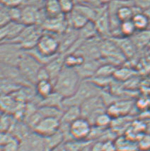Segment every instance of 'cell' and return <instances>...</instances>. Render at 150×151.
<instances>
[{
	"instance_id": "obj_1",
	"label": "cell",
	"mask_w": 150,
	"mask_h": 151,
	"mask_svg": "<svg viewBox=\"0 0 150 151\" xmlns=\"http://www.w3.org/2000/svg\"><path fill=\"white\" fill-rule=\"evenodd\" d=\"M81 81V77L75 68L65 66L54 82V88L64 99L74 95Z\"/></svg>"
},
{
	"instance_id": "obj_2",
	"label": "cell",
	"mask_w": 150,
	"mask_h": 151,
	"mask_svg": "<svg viewBox=\"0 0 150 151\" xmlns=\"http://www.w3.org/2000/svg\"><path fill=\"white\" fill-rule=\"evenodd\" d=\"M101 89L89 79L81 80L79 87L74 95L64 99L63 111L71 106H80L86 100L94 96L101 95Z\"/></svg>"
},
{
	"instance_id": "obj_3",
	"label": "cell",
	"mask_w": 150,
	"mask_h": 151,
	"mask_svg": "<svg viewBox=\"0 0 150 151\" xmlns=\"http://www.w3.org/2000/svg\"><path fill=\"white\" fill-rule=\"evenodd\" d=\"M43 66V65H42L38 60L25 50L18 65V68L24 78L26 79L29 83L34 86L37 82L38 74Z\"/></svg>"
},
{
	"instance_id": "obj_4",
	"label": "cell",
	"mask_w": 150,
	"mask_h": 151,
	"mask_svg": "<svg viewBox=\"0 0 150 151\" xmlns=\"http://www.w3.org/2000/svg\"><path fill=\"white\" fill-rule=\"evenodd\" d=\"M24 50L20 45L13 42H2L0 47L1 64L18 66Z\"/></svg>"
},
{
	"instance_id": "obj_5",
	"label": "cell",
	"mask_w": 150,
	"mask_h": 151,
	"mask_svg": "<svg viewBox=\"0 0 150 151\" xmlns=\"http://www.w3.org/2000/svg\"><path fill=\"white\" fill-rule=\"evenodd\" d=\"M38 51L48 58H54L60 54L59 38L53 35V33H44L40 38L36 46Z\"/></svg>"
},
{
	"instance_id": "obj_6",
	"label": "cell",
	"mask_w": 150,
	"mask_h": 151,
	"mask_svg": "<svg viewBox=\"0 0 150 151\" xmlns=\"http://www.w3.org/2000/svg\"><path fill=\"white\" fill-rule=\"evenodd\" d=\"M60 119L56 117H43L35 126L34 131L39 136L48 137L55 133L60 129Z\"/></svg>"
},
{
	"instance_id": "obj_7",
	"label": "cell",
	"mask_w": 150,
	"mask_h": 151,
	"mask_svg": "<svg viewBox=\"0 0 150 151\" xmlns=\"http://www.w3.org/2000/svg\"><path fill=\"white\" fill-rule=\"evenodd\" d=\"M94 22L100 36H111V21L108 4H102L98 6L96 18Z\"/></svg>"
},
{
	"instance_id": "obj_8",
	"label": "cell",
	"mask_w": 150,
	"mask_h": 151,
	"mask_svg": "<svg viewBox=\"0 0 150 151\" xmlns=\"http://www.w3.org/2000/svg\"><path fill=\"white\" fill-rule=\"evenodd\" d=\"M92 125L86 118L80 117L69 125V134L77 140L88 138L91 131Z\"/></svg>"
},
{
	"instance_id": "obj_9",
	"label": "cell",
	"mask_w": 150,
	"mask_h": 151,
	"mask_svg": "<svg viewBox=\"0 0 150 151\" xmlns=\"http://www.w3.org/2000/svg\"><path fill=\"white\" fill-rule=\"evenodd\" d=\"M25 25L19 22H11L1 26L0 38L2 42H12L17 38L20 33L25 28Z\"/></svg>"
},
{
	"instance_id": "obj_10",
	"label": "cell",
	"mask_w": 150,
	"mask_h": 151,
	"mask_svg": "<svg viewBox=\"0 0 150 151\" xmlns=\"http://www.w3.org/2000/svg\"><path fill=\"white\" fill-rule=\"evenodd\" d=\"M101 59H86L81 65L75 69L79 73L81 80L91 79L95 76L99 67L101 65Z\"/></svg>"
},
{
	"instance_id": "obj_11",
	"label": "cell",
	"mask_w": 150,
	"mask_h": 151,
	"mask_svg": "<svg viewBox=\"0 0 150 151\" xmlns=\"http://www.w3.org/2000/svg\"><path fill=\"white\" fill-rule=\"evenodd\" d=\"M64 57H65L64 54H58L56 57L54 58L51 61L45 65L50 75V80L53 82V84L64 67Z\"/></svg>"
},
{
	"instance_id": "obj_12",
	"label": "cell",
	"mask_w": 150,
	"mask_h": 151,
	"mask_svg": "<svg viewBox=\"0 0 150 151\" xmlns=\"http://www.w3.org/2000/svg\"><path fill=\"white\" fill-rule=\"evenodd\" d=\"M112 39L116 42L125 57L130 58L135 55L136 49L137 48L131 38L117 37V38H112Z\"/></svg>"
},
{
	"instance_id": "obj_13",
	"label": "cell",
	"mask_w": 150,
	"mask_h": 151,
	"mask_svg": "<svg viewBox=\"0 0 150 151\" xmlns=\"http://www.w3.org/2000/svg\"><path fill=\"white\" fill-rule=\"evenodd\" d=\"M132 108V103L128 100L116 101L110 105L108 113L112 117H120L125 115Z\"/></svg>"
},
{
	"instance_id": "obj_14",
	"label": "cell",
	"mask_w": 150,
	"mask_h": 151,
	"mask_svg": "<svg viewBox=\"0 0 150 151\" xmlns=\"http://www.w3.org/2000/svg\"><path fill=\"white\" fill-rule=\"evenodd\" d=\"M67 16L69 17V19H67L68 26L76 30H80L89 22L85 16L75 9Z\"/></svg>"
},
{
	"instance_id": "obj_15",
	"label": "cell",
	"mask_w": 150,
	"mask_h": 151,
	"mask_svg": "<svg viewBox=\"0 0 150 151\" xmlns=\"http://www.w3.org/2000/svg\"><path fill=\"white\" fill-rule=\"evenodd\" d=\"M80 117H82L80 106H71L64 109L60 121L62 124L70 125L71 123Z\"/></svg>"
},
{
	"instance_id": "obj_16",
	"label": "cell",
	"mask_w": 150,
	"mask_h": 151,
	"mask_svg": "<svg viewBox=\"0 0 150 151\" xmlns=\"http://www.w3.org/2000/svg\"><path fill=\"white\" fill-rule=\"evenodd\" d=\"M36 94L41 99H44L55 92L54 84L51 80H41L38 81L35 85Z\"/></svg>"
},
{
	"instance_id": "obj_17",
	"label": "cell",
	"mask_w": 150,
	"mask_h": 151,
	"mask_svg": "<svg viewBox=\"0 0 150 151\" xmlns=\"http://www.w3.org/2000/svg\"><path fill=\"white\" fill-rule=\"evenodd\" d=\"M63 101L64 97L61 96L60 94L55 92L51 94L44 98L41 99L39 103V106H48L60 108L63 110Z\"/></svg>"
},
{
	"instance_id": "obj_18",
	"label": "cell",
	"mask_w": 150,
	"mask_h": 151,
	"mask_svg": "<svg viewBox=\"0 0 150 151\" xmlns=\"http://www.w3.org/2000/svg\"><path fill=\"white\" fill-rule=\"evenodd\" d=\"M137 48H142L150 44V29L143 31H137L131 37Z\"/></svg>"
},
{
	"instance_id": "obj_19",
	"label": "cell",
	"mask_w": 150,
	"mask_h": 151,
	"mask_svg": "<svg viewBox=\"0 0 150 151\" xmlns=\"http://www.w3.org/2000/svg\"><path fill=\"white\" fill-rule=\"evenodd\" d=\"M44 9L48 18H54L62 14L59 0H46Z\"/></svg>"
},
{
	"instance_id": "obj_20",
	"label": "cell",
	"mask_w": 150,
	"mask_h": 151,
	"mask_svg": "<svg viewBox=\"0 0 150 151\" xmlns=\"http://www.w3.org/2000/svg\"><path fill=\"white\" fill-rule=\"evenodd\" d=\"M64 55H65L64 65L69 67V68H76L81 65L86 60L82 55L76 52L64 54Z\"/></svg>"
},
{
	"instance_id": "obj_21",
	"label": "cell",
	"mask_w": 150,
	"mask_h": 151,
	"mask_svg": "<svg viewBox=\"0 0 150 151\" xmlns=\"http://www.w3.org/2000/svg\"><path fill=\"white\" fill-rule=\"evenodd\" d=\"M132 21L135 24L137 31L149 29V18L144 12H139V13L136 14L132 18Z\"/></svg>"
},
{
	"instance_id": "obj_22",
	"label": "cell",
	"mask_w": 150,
	"mask_h": 151,
	"mask_svg": "<svg viewBox=\"0 0 150 151\" xmlns=\"http://www.w3.org/2000/svg\"><path fill=\"white\" fill-rule=\"evenodd\" d=\"M120 32L121 37H127L131 38L135 33L137 32L135 24L132 20L123 22L120 24Z\"/></svg>"
},
{
	"instance_id": "obj_23",
	"label": "cell",
	"mask_w": 150,
	"mask_h": 151,
	"mask_svg": "<svg viewBox=\"0 0 150 151\" xmlns=\"http://www.w3.org/2000/svg\"><path fill=\"white\" fill-rule=\"evenodd\" d=\"M111 122H112V116L108 112L104 111L98 116L93 126L106 129L111 124Z\"/></svg>"
},
{
	"instance_id": "obj_24",
	"label": "cell",
	"mask_w": 150,
	"mask_h": 151,
	"mask_svg": "<svg viewBox=\"0 0 150 151\" xmlns=\"http://www.w3.org/2000/svg\"><path fill=\"white\" fill-rule=\"evenodd\" d=\"M13 119L11 114L2 112L1 118V132L6 133L9 131L10 129L13 127Z\"/></svg>"
},
{
	"instance_id": "obj_25",
	"label": "cell",
	"mask_w": 150,
	"mask_h": 151,
	"mask_svg": "<svg viewBox=\"0 0 150 151\" xmlns=\"http://www.w3.org/2000/svg\"><path fill=\"white\" fill-rule=\"evenodd\" d=\"M134 75V72L128 68H117L116 73L113 77L118 80H127L128 79L132 78Z\"/></svg>"
},
{
	"instance_id": "obj_26",
	"label": "cell",
	"mask_w": 150,
	"mask_h": 151,
	"mask_svg": "<svg viewBox=\"0 0 150 151\" xmlns=\"http://www.w3.org/2000/svg\"><path fill=\"white\" fill-rule=\"evenodd\" d=\"M62 14L67 15L70 14L75 7V2L74 0H59Z\"/></svg>"
},
{
	"instance_id": "obj_27",
	"label": "cell",
	"mask_w": 150,
	"mask_h": 151,
	"mask_svg": "<svg viewBox=\"0 0 150 151\" xmlns=\"http://www.w3.org/2000/svg\"><path fill=\"white\" fill-rule=\"evenodd\" d=\"M11 22V17L9 14V8L1 4L0 8V25L4 26Z\"/></svg>"
},
{
	"instance_id": "obj_28",
	"label": "cell",
	"mask_w": 150,
	"mask_h": 151,
	"mask_svg": "<svg viewBox=\"0 0 150 151\" xmlns=\"http://www.w3.org/2000/svg\"><path fill=\"white\" fill-rule=\"evenodd\" d=\"M132 2L134 6L143 12L150 8V0H132Z\"/></svg>"
},
{
	"instance_id": "obj_29",
	"label": "cell",
	"mask_w": 150,
	"mask_h": 151,
	"mask_svg": "<svg viewBox=\"0 0 150 151\" xmlns=\"http://www.w3.org/2000/svg\"><path fill=\"white\" fill-rule=\"evenodd\" d=\"M1 4L9 8L22 6L24 4V0H0Z\"/></svg>"
},
{
	"instance_id": "obj_30",
	"label": "cell",
	"mask_w": 150,
	"mask_h": 151,
	"mask_svg": "<svg viewBox=\"0 0 150 151\" xmlns=\"http://www.w3.org/2000/svg\"><path fill=\"white\" fill-rule=\"evenodd\" d=\"M41 80H50V75H49L48 70H47L45 65L42 67L41 69L40 70L39 73L38 74L37 82L41 81Z\"/></svg>"
},
{
	"instance_id": "obj_31",
	"label": "cell",
	"mask_w": 150,
	"mask_h": 151,
	"mask_svg": "<svg viewBox=\"0 0 150 151\" xmlns=\"http://www.w3.org/2000/svg\"><path fill=\"white\" fill-rule=\"evenodd\" d=\"M94 0H74L75 4H93Z\"/></svg>"
},
{
	"instance_id": "obj_32",
	"label": "cell",
	"mask_w": 150,
	"mask_h": 151,
	"mask_svg": "<svg viewBox=\"0 0 150 151\" xmlns=\"http://www.w3.org/2000/svg\"><path fill=\"white\" fill-rule=\"evenodd\" d=\"M149 29H150V19H149Z\"/></svg>"
},
{
	"instance_id": "obj_33",
	"label": "cell",
	"mask_w": 150,
	"mask_h": 151,
	"mask_svg": "<svg viewBox=\"0 0 150 151\" xmlns=\"http://www.w3.org/2000/svg\"><path fill=\"white\" fill-rule=\"evenodd\" d=\"M130 1H132V0H130Z\"/></svg>"
},
{
	"instance_id": "obj_34",
	"label": "cell",
	"mask_w": 150,
	"mask_h": 151,
	"mask_svg": "<svg viewBox=\"0 0 150 151\" xmlns=\"http://www.w3.org/2000/svg\"><path fill=\"white\" fill-rule=\"evenodd\" d=\"M74 2H75V1H74Z\"/></svg>"
}]
</instances>
